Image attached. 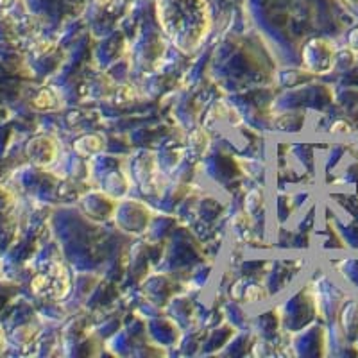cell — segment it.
Masks as SVG:
<instances>
[{
    "label": "cell",
    "mask_w": 358,
    "mask_h": 358,
    "mask_svg": "<svg viewBox=\"0 0 358 358\" xmlns=\"http://www.w3.org/2000/svg\"><path fill=\"white\" fill-rule=\"evenodd\" d=\"M95 2H97L99 6H106V4H110V0H95Z\"/></svg>",
    "instance_id": "cell-2"
},
{
    "label": "cell",
    "mask_w": 358,
    "mask_h": 358,
    "mask_svg": "<svg viewBox=\"0 0 358 358\" xmlns=\"http://www.w3.org/2000/svg\"><path fill=\"white\" fill-rule=\"evenodd\" d=\"M54 101H56V99L50 95V92H43V94H40V97L36 99V106L41 108V110H49V108H54Z\"/></svg>",
    "instance_id": "cell-1"
}]
</instances>
